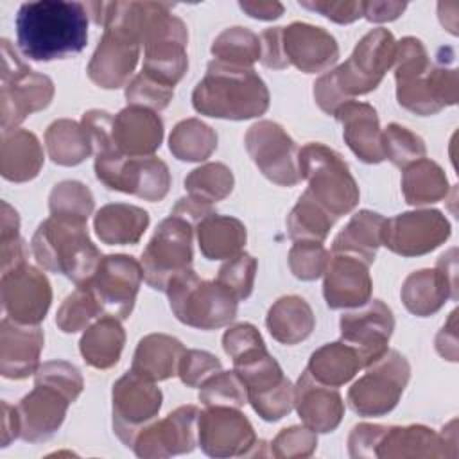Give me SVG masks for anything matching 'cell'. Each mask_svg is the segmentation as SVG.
<instances>
[{
  "label": "cell",
  "instance_id": "cell-6",
  "mask_svg": "<svg viewBox=\"0 0 459 459\" xmlns=\"http://www.w3.org/2000/svg\"><path fill=\"white\" fill-rule=\"evenodd\" d=\"M169 305L178 321L199 330H215L230 325L238 299L217 280H203L190 267L179 273L167 287Z\"/></svg>",
  "mask_w": 459,
  "mask_h": 459
},
{
  "label": "cell",
  "instance_id": "cell-64",
  "mask_svg": "<svg viewBox=\"0 0 459 459\" xmlns=\"http://www.w3.org/2000/svg\"><path fill=\"white\" fill-rule=\"evenodd\" d=\"M20 237V217L18 212L5 201H2V226L0 242H7Z\"/></svg>",
  "mask_w": 459,
  "mask_h": 459
},
{
  "label": "cell",
  "instance_id": "cell-15",
  "mask_svg": "<svg viewBox=\"0 0 459 459\" xmlns=\"http://www.w3.org/2000/svg\"><path fill=\"white\" fill-rule=\"evenodd\" d=\"M142 278L140 262L118 253L102 256L91 278L79 287H86L91 292L102 316L124 321L133 312Z\"/></svg>",
  "mask_w": 459,
  "mask_h": 459
},
{
  "label": "cell",
  "instance_id": "cell-14",
  "mask_svg": "<svg viewBox=\"0 0 459 459\" xmlns=\"http://www.w3.org/2000/svg\"><path fill=\"white\" fill-rule=\"evenodd\" d=\"M197 445L210 457H251L264 441L255 434L251 421L235 407L210 405L199 412Z\"/></svg>",
  "mask_w": 459,
  "mask_h": 459
},
{
  "label": "cell",
  "instance_id": "cell-5",
  "mask_svg": "<svg viewBox=\"0 0 459 459\" xmlns=\"http://www.w3.org/2000/svg\"><path fill=\"white\" fill-rule=\"evenodd\" d=\"M299 178L307 179V192L333 217L350 213L359 204V185L344 158L319 142H308L298 151Z\"/></svg>",
  "mask_w": 459,
  "mask_h": 459
},
{
  "label": "cell",
  "instance_id": "cell-53",
  "mask_svg": "<svg viewBox=\"0 0 459 459\" xmlns=\"http://www.w3.org/2000/svg\"><path fill=\"white\" fill-rule=\"evenodd\" d=\"M317 448V432L308 427L292 425L281 429L271 441V454L278 459L310 457Z\"/></svg>",
  "mask_w": 459,
  "mask_h": 459
},
{
  "label": "cell",
  "instance_id": "cell-28",
  "mask_svg": "<svg viewBox=\"0 0 459 459\" xmlns=\"http://www.w3.org/2000/svg\"><path fill=\"white\" fill-rule=\"evenodd\" d=\"M113 147L129 158L154 156L163 140V120L152 109L126 106L113 115Z\"/></svg>",
  "mask_w": 459,
  "mask_h": 459
},
{
  "label": "cell",
  "instance_id": "cell-25",
  "mask_svg": "<svg viewBox=\"0 0 459 459\" xmlns=\"http://www.w3.org/2000/svg\"><path fill=\"white\" fill-rule=\"evenodd\" d=\"M142 45L134 39L104 29V34L88 63V77L93 84L104 90L127 86L133 75Z\"/></svg>",
  "mask_w": 459,
  "mask_h": 459
},
{
  "label": "cell",
  "instance_id": "cell-23",
  "mask_svg": "<svg viewBox=\"0 0 459 459\" xmlns=\"http://www.w3.org/2000/svg\"><path fill=\"white\" fill-rule=\"evenodd\" d=\"M281 45L287 63L305 74L325 72L339 59L335 38L326 29L307 22L281 27Z\"/></svg>",
  "mask_w": 459,
  "mask_h": 459
},
{
  "label": "cell",
  "instance_id": "cell-9",
  "mask_svg": "<svg viewBox=\"0 0 459 459\" xmlns=\"http://www.w3.org/2000/svg\"><path fill=\"white\" fill-rule=\"evenodd\" d=\"M233 369L246 385L247 402L262 420L278 421L294 409V385L267 348L235 360Z\"/></svg>",
  "mask_w": 459,
  "mask_h": 459
},
{
  "label": "cell",
  "instance_id": "cell-30",
  "mask_svg": "<svg viewBox=\"0 0 459 459\" xmlns=\"http://www.w3.org/2000/svg\"><path fill=\"white\" fill-rule=\"evenodd\" d=\"M342 126V138L351 152L364 163L384 161L382 129L377 109L368 102L348 100L333 113Z\"/></svg>",
  "mask_w": 459,
  "mask_h": 459
},
{
  "label": "cell",
  "instance_id": "cell-63",
  "mask_svg": "<svg viewBox=\"0 0 459 459\" xmlns=\"http://www.w3.org/2000/svg\"><path fill=\"white\" fill-rule=\"evenodd\" d=\"M16 437H20L18 411L7 402H2V446H7Z\"/></svg>",
  "mask_w": 459,
  "mask_h": 459
},
{
  "label": "cell",
  "instance_id": "cell-32",
  "mask_svg": "<svg viewBox=\"0 0 459 459\" xmlns=\"http://www.w3.org/2000/svg\"><path fill=\"white\" fill-rule=\"evenodd\" d=\"M384 215L371 210H359L333 238L332 253L351 255L371 265L384 240Z\"/></svg>",
  "mask_w": 459,
  "mask_h": 459
},
{
  "label": "cell",
  "instance_id": "cell-61",
  "mask_svg": "<svg viewBox=\"0 0 459 459\" xmlns=\"http://www.w3.org/2000/svg\"><path fill=\"white\" fill-rule=\"evenodd\" d=\"M407 9L405 2H362V16L373 23L396 20Z\"/></svg>",
  "mask_w": 459,
  "mask_h": 459
},
{
  "label": "cell",
  "instance_id": "cell-11",
  "mask_svg": "<svg viewBox=\"0 0 459 459\" xmlns=\"http://www.w3.org/2000/svg\"><path fill=\"white\" fill-rule=\"evenodd\" d=\"M409 378V360L389 348L351 384L346 396L348 405L359 416H384L398 405Z\"/></svg>",
  "mask_w": 459,
  "mask_h": 459
},
{
  "label": "cell",
  "instance_id": "cell-49",
  "mask_svg": "<svg viewBox=\"0 0 459 459\" xmlns=\"http://www.w3.org/2000/svg\"><path fill=\"white\" fill-rule=\"evenodd\" d=\"M330 251L323 246V242L314 240H294L290 251H289V269L290 273L303 281L317 280L325 274L328 262H330Z\"/></svg>",
  "mask_w": 459,
  "mask_h": 459
},
{
  "label": "cell",
  "instance_id": "cell-44",
  "mask_svg": "<svg viewBox=\"0 0 459 459\" xmlns=\"http://www.w3.org/2000/svg\"><path fill=\"white\" fill-rule=\"evenodd\" d=\"M233 185V172L230 170V167L219 161L204 163L194 169L185 178V190L188 192V195L210 204L226 199L231 194Z\"/></svg>",
  "mask_w": 459,
  "mask_h": 459
},
{
  "label": "cell",
  "instance_id": "cell-20",
  "mask_svg": "<svg viewBox=\"0 0 459 459\" xmlns=\"http://www.w3.org/2000/svg\"><path fill=\"white\" fill-rule=\"evenodd\" d=\"M0 296L5 317L20 325H39L50 308L52 287L39 269L23 264L2 273Z\"/></svg>",
  "mask_w": 459,
  "mask_h": 459
},
{
  "label": "cell",
  "instance_id": "cell-40",
  "mask_svg": "<svg viewBox=\"0 0 459 459\" xmlns=\"http://www.w3.org/2000/svg\"><path fill=\"white\" fill-rule=\"evenodd\" d=\"M45 147L48 158L63 167H75L93 152L91 140L82 124L70 118L54 120L47 127Z\"/></svg>",
  "mask_w": 459,
  "mask_h": 459
},
{
  "label": "cell",
  "instance_id": "cell-39",
  "mask_svg": "<svg viewBox=\"0 0 459 459\" xmlns=\"http://www.w3.org/2000/svg\"><path fill=\"white\" fill-rule=\"evenodd\" d=\"M448 188L445 170L429 158H421L403 169L402 194L411 206L437 203L448 195Z\"/></svg>",
  "mask_w": 459,
  "mask_h": 459
},
{
  "label": "cell",
  "instance_id": "cell-59",
  "mask_svg": "<svg viewBox=\"0 0 459 459\" xmlns=\"http://www.w3.org/2000/svg\"><path fill=\"white\" fill-rule=\"evenodd\" d=\"M436 350L443 359H446L450 362H457V357H459V350H457V310L450 312L446 323L437 332Z\"/></svg>",
  "mask_w": 459,
  "mask_h": 459
},
{
  "label": "cell",
  "instance_id": "cell-7",
  "mask_svg": "<svg viewBox=\"0 0 459 459\" xmlns=\"http://www.w3.org/2000/svg\"><path fill=\"white\" fill-rule=\"evenodd\" d=\"M2 131L16 129L29 115L45 109L54 99V82L48 75L29 68L7 39H2Z\"/></svg>",
  "mask_w": 459,
  "mask_h": 459
},
{
  "label": "cell",
  "instance_id": "cell-56",
  "mask_svg": "<svg viewBox=\"0 0 459 459\" xmlns=\"http://www.w3.org/2000/svg\"><path fill=\"white\" fill-rule=\"evenodd\" d=\"M301 7L316 11L325 18L346 25L353 23L362 18V2L357 0H312V2H299Z\"/></svg>",
  "mask_w": 459,
  "mask_h": 459
},
{
  "label": "cell",
  "instance_id": "cell-12",
  "mask_svg": "<svg viewBox=\"0 0 459 459\" xmlns=\"http://www.w3.org/2000/svg\"><path fill=\"white\" fill-rule=\"evenodd\" d=\"M396 39L384 27L371 29L355 45L351 56L332 70L333 81L346 100L366 95L382 82L385 72L394 65Z\"/></svg>",
  "mask_w": 459,
  "mask_h": 459
},
{
  "label": "cell",
  "instance_id": "cell-38",
  "mask_svg": "<svg viewBox=\"0 0 459 459\" xmlns=\"http://www.w3.org/2000/svg\"><path fill=\"white\" fill-rule=\"evenodd\" d=\"M362 368L359 353L346 342L337 341L317 348L308 359L307 371L317 382L339 387L348 384Z\"/></svg>",
  "mask_w": 459,
  "mask_h": 459
},
{
  "label": "cell",
  "instance_id": "cell-62",
  "mask_svg": "<svg viewBox=\"0 0 459 459\" xmlns=\"http://www.w3.org/2000/svg\"><path fill=\"white\" fill-rule=\"evenodd\" d=\"M238 7L251 18L255 20H276L283 14V5L280 2H271V0H246L238 2Z\"/></svg>",
  "mask_w": 459,
  "mask_h": 459
},
{
  "label": "cell",
  "instance_id": "cell-17",
  "mask_svg": "<svg viewBox=\"0 0 459 459\" xmlns=\"http://www.w3.org/2000/svg\"><path fill=\"white\" fill-rule=\"evenodd\" d=\"M450 233V222L439 210H412L385 219L382 246L400 256H421L445 244Z\"/></svg>",
  "mask_w": 459,
  "mask_h": 459
},
{
  "label": "cell",
  "instance_id": "cell-8",
  "mask_svg": "<svg viewBox=\"0 0 459 459\" xmlns=\"http://www.w3.org/2000/svg\"><path fill=\"white\" fill-rule=\"evenodd\" d=\"M194 231L195 226L172 213L156 226L140 258L143 281L151 289L167 292L172 278L192 267Z\"/></svg>",
  "mask_w": 459,
  "mask_h": 459
},
{
  "label": "cell",
  "instance_id": "cell-47",
  "mask_svg": "<svg viewBox=\"0 0 459 459\" xmlns=\"http://www.w3.org/2000/svg\"><path fill=\"white\" fill-rule=\"evenodd\" d=\"M97 317H102L99 303L86 287H77L57 308L56 325L65 333H75L88 328Z\"/></svg>",
  "mask_w": 459,
  "mask_h": 459
},
{
  "label": "cell",
  "instance_id": "cell-10",
  "mask_svg": "<svg viewBox=\"0 0 459 459\" xmlns=\"http://www.w3.org/2000/svg\"><path fill=\"white\" fill-rule=\"evenodd\" d=\"M95 176L109 190L136 195L143 201H161L170 188V170L156 156L129 158L117 149L95 154Z\"/></svg>",
  "mask_w": 459,
  "mask_h": 459
},
{
  "label": "cell",
  "instance_id": "cell-1",
  "mask_svg": "<svg viewBox=\"0 0 459 459\" xmlns=\"http://www.w3.org/2000/svg\"><path fill=\"white\" fill-rule=\"evenodd\" d=\"M88 18L82 2H25L14 18L18 48L32 61H54L79 54L88 41Z\"/></svg>",
  "mask_w": 459,
  "mask_h": 459
},
{
  "label": "cell",
  "instance_id": "cell-24",
  "mask_svg": "<svg viewBox=\"0 0 459 459\" xmlns=\"http://www.w3.org/2000/svg\"><path fill=\"white\" fill-rule=\"evenodd\" d=\"M72 402L56 387L36 384L16 405L20 418V437L27 443H41L50 439L66 418Z\"/></svg>",
  "mask_w": 459,
  "mask_h": 459
},
{
  "label": "cell",
  "instance_id": "cell-48",
  "mask_svg": "<svg viewBox=\"0 0 459 459\" xmlns=\"http://www.w3.org/2000/svg\"><path fill=\"white\" fill-rule=\"evenodd\" d=\"M199 402L204 407L221 405L240 409L247 403V391L240 377L233 371H217L199 387Z\"/></svg>",
  "mask_w": 459,
  "mask_h": 459
},
{
  "label": "cell",
  "instance_id": "cell-16",
  "mask_svg": "<svg viewBox=\"0 0 459 459\" xmlns=\"http://www.w3.org/2000/svg\"><path fill=\"white\" fill-rule=\"evenodd\" d=\"M244 143L249 158L269 181L280 186L299 183V149L283 126L273 120H258L246 131Z\"/></svg>",
  "mask_w": 459,
  "mask_h": 459
},
{
  "label": "cell",
  "instance_id": "cell-60",
  "mask_svg": "<svg viewBox=\"0 0 459 459\" xmlns=\"http://www.w3.org/2000/svg\"><path fill=\"white\" fill-rule=\"evenodd\" d=\"M170 213L185 219L192 226H197L203 219H206L208 215L213 213V206L210 203H204L201 199L186 195V197H181V199L176 201Z\"/></svg>",
  "mask_w": 459,
  "mask_h": 459
},
{
  "label": "cell",
  "instance_id": "cell-4",
  "mask_svg": "<svg viewBox=\"0 0 459 459\" xmlns=\"http://www.w3.org/2000/svg\"><path fill=\"white\" fill-rule=\"evenodd\" d=\"M30 251L39 267L66 276L77 287L91 278L102 258L88 235L86 222L56 215L38 226Z\"/></svg>",
  "mask_w": 459,
  "mask_h": 459
},
{
  "label": "cell",
  "instance_id": "cell-51",
  "mask_svg": "<svg viewBox=\"0 0 459 459\" xmlns=\"http://www.w3.org/2000/svg\"><path fill=\"white\" fill-rule=\"evenodd\" d=\"M34 382L56 387L70 402H75L84 389L81 371L66 360H48L39 364L38 371L34 373Z\"/></svg>",
  "mask_w": 459,
  "mask_h": 459
},
{
  "label": "cell",
  "instance_id": "cell-19",
  "mask_svg": "<svg viewBox=\"0 0 459 459\" xmlns=\"http://www.w3.org/2000/svg\"><path fill=\"white\" fill-rule=\"evenodd\" d=\"M457 249L443 253L434 269H420L411 273L400 290L403 307L418 316L436 314L448 299H457Z\"/></svg>",
  "mask_w": 459,
  "mask_h": 459
},
{
  "label": "cell",
  "instance_id": "cell-46",
  "mask_svg": "<svg viewBox=\"0 0 459 459\" xmlns=\"http://www.w3.org/2000/svg\"><path fill=\"white\" fill-rule=\"evenodd\" d=\"M382 147L384 158L389 160L394 167L405 169L411 163L425 158L427 145L421 136L400 124H389L382 131Z\"/></svg>",
  "mask_w": 459,
  "mask_h": 459
},
{
  "label": "cell",
  "instance_id": "cell-37",
  "mask_svg": "<svg viewBox=\"0 0 459 459\" xmlns=\"http://www.w3.org/2000/svg\"><path fill=\"white\" fill-rule=\"evenodd\" d=\"M124 344L126 332L120 319L102 316L84 330L79 341V350L88 366L95 369H109L120 360Z\"/></svg>",
  "mask_w": 459,
  "mask_h": 459
},
{
  "label": "cell",
  "instance_id": "cell-43",
  "mask_svg": "<svg viewBox=\"0 0 459 459\" xmlns=\"http://www.w3.org/2000/svg\"><path fill=\"white\" fill-rule=\"evenodd\" d=\"M213 59L231 65L253 68L260 59V38L251 29L235 25L224 29L212 43Z\"/></svg>",
  "mask_w": 459,
  "mask_h": 459
},
{
  "label": "cell",
  "instance_id": "cell-35",
  "mask_svg": "<svg viewBox=\"0 0 459 459\" xmlns=\"http://www.w3.org/2000/svg\"><path fill=\"white\" fill-rule=\"evenodd\" d=\"M265 326L274 341L292 346L305 341L312 333L316 316L301 296L289 294L278 298L271 305L265 317Z\"/></svg>",
  "mask_w": 459,
  "mask_h": 459
},
{
  "label": "cell",
  "instance_id": "cell-42",
  "mask_svg": "<svg viewBox=\"0 0 459 459\" xmlns=\"http://www.w3.org/2000/svg\"><path fill=\"white\" fill-rule=\"evenodd\" d=\"M333 219L307 190L299 195L298 203L287 215V231L292 240H314L323 242L333 222Z\"/></svg>",
  "mask_w": 459,
  "mask_h": 459
},
{
  "label": "cell",
  "instance_id": "cell-21",
  "mask_svg": "<svg viewBox=\"0 0 459 459\" xmlns=\"http://www.w3.org/2000/svg\"><path fill=\"white\" fill-rule=\"evenodd\" d=\"M199 412L195 405H181L163 420L156 418L136 436L134 454L143 459H160L192 452L197 445Z\"/></svg>",
  "mask_w": 459,
  "mask_h": 459
},
{
  "label": "cell",
  "instance_id": "cell-31",
  "mask_svg": "<svg viewBox=\"0 0 459 459\" xmlns=\"http://www.w3.org/2000/svg\"><path fill=\"white\" fill-rule=\"evenodd\" d=\"M43 167V147L38 136L27 129L2 131L0 172L13 183L34 179Z\"/></svg>",
  "mask_w": 459,
  "mask_h": 459
},
{
  "label": "cell",
  "instance_id": "cell-27",
  "mask_svg": "<svg viewBox=\"0 0 459 459\" xmlns=\"http://www.w3.org/2000/svg\"><path fill=\"white\" fill-rule=\"evenodd\" d=\"M45 333L39 325H20L9 317L0 323V373L11 380H23L39 368Z\"/></svg>",
  "mask_w": 459,
  "mask_h": 459
},
{
  "label": "cell",
  "instance_id": "cell-50",
  "mask_svg": "<svg viewBox=\"0 0 459 459\" xmlns=\"http://www.w3.org/2000/svg\"><path fill=\"white\" fill-rule=\"evenodd\" d=\"M258 262L249 253H238L228 258L217 274V281L224 285L238 301L247 299L253 292Z\"/></svg>",
  "mask_w": 459,
  "mask_h": 459
},
{
  "label": "cell",
  "instance_id": "cell-36",
  "mask_svg": "<svg viewBox=\"0 0 459 459\" xmlns=\"http://www.w3.org/2000/svg\"><path fill=\"white\" fill-rule=\"evenodd\" d=\"M199 251L208 260H228L242 253L247 231L242 221L231 215L212 213L195 226Z\"/></svg>",
  "mask_w": 459,
  "mask_h": 459
},
{
  "label": "cell",
  "instance_id": "cell-22",
  "mask_svg": "<svg viewBox=\"0 0 459 459\" xmlns=\"http://www.w3.org/2000/svg\"><path fill=\"white\" fill-rule=\"evenodd\" d=\"M457 432L452 420L441 434L425 425L387 427L377 446V457H455Z\"/></svg>",
  "mask_w": 459,
  "mask_h": 459
},
{
  "label": "cell",
  "instance_id": "cell-55",
  "mask_svg": "<svg viewBox=\"0 0 459 459\" xmlns=\"http://www.w3.org/2000/svg\"><path fill=\"white\" fill-rule=\"evenodd\" d=\"M222 348L226 355L235 362L260 348H265V342L251 323H238L230 326L222 335Z\"/></svg>",
  "mask_w": 459,
  "mask_h": 459
},
{
  "label": "cell",
  "instance_id": "cell-41",
  "mask_svg": "<svg viewBox=\"0 0 459 459\" xmlns=\"http://www.w3.org/2000/svg\"><path fill=\"white\" fill-rule=\"evenodd\" d=\"M217 149V133L199 118L178 122L169 136V151L179 161H204Z\"/></svg>",
  "mask_w": 459,
  "mask_h": 459
},
{
  "label": "cell",
  "instance_id": "cell-57",
  "mask_svg": "<svg viewBox=\"0 0 459 459\" xmlns=\"http://www.w3.org/2000/svg\"><path fill=\"white\" fill-rule=\"evenodd\" d=\"M387 425L359 423L348 436V452L351 457H377V446L385 434Z\"/></svg>",
  "mask_w": 459,
  "mask_h": 459
},
{
  "label": "cell",
  "instance_id": "cell-58",
  "mask_svg": "<svg viewBox=\"0 0 459 459\" xmlns=\"http://www.w3.org/2000/svg\"><path fill=\"white\" fill-rule=\"evenodd\" d=\"M260 61L264 66L273 70H283L289 66L281 45V27H269L260 34Z\"/></svg>",
  "mask_w": 459,
  "mask_h": 459
},
{
  "label": "cell",
  "instance_id": "cell-26",
  "mask_svg": "<svg viewBox=\"0 0 459 459\" xmlns=\"http://www.w3.org/2000/svg\"><path fill=\"white\" fill-rule=\"evenodd\" d=\"M369 265L351 255H332L325 271L323 296L330 308H357L371 299Z\"/></svg>",
  "mask_w": 459,
  "mask_h": 459
},
{
  "label": "cell",
  "instance_id": "cell-52",
  "mask_svg": "<svg viewBox=\"0 0 459 459\" xmlns=\"http://www.w3.org/2000/svg\"><path fill=\"white\" fill-rule=\"evenodd\" d=\"M174 97V88L165 86L143 72L136 74L126 86L127 106H142L152 111L165 109Z\"/></svg>",
  "mask_w": 459,
  "mask_h": 459
},
{
  "label": "cell",
  "instance_id": "cell-13",
  "mask_svg": "<svg viewBox=\"0 0 459 459\" xmlns=\"http://www.w3.org/2000/svg\"><path fill=\"white\" fill-rule=\"evenodd\" d=\"M161 402L163 394L160 387L133 369L113 384L111 423L113 432L124 446L133 448L140 430L158 418Z\"/></svg>",
  "mask_w": 459,
  "mask_h": 459
},
{
  "label": "cell",
  "instance_id": "cell-3",
  "mask_svg": "<svg viewBox=\"0 0 459 459\" xmlns=\"http://www.w3.org/2000/svg\"><path fill=\"white\" fill-rule=\"evenodd\" d=\"M269 100V90L253 68L231 66L217 59L208 63L204 77L192 91V106L197 113L224 120L260 117L267 111Z\"/></svg>",
  "mask_w": 459,
  "mask_h": 459
},
{
  "label": "cell",
  "instance_id": "cell-18",
  "mask_svg": "<svg viewBox=\"0 0 459 459\" xmlns=\"http://www.w3.org/2000/svg\"><path fill=\"white\" fill-rule=\"evenodd\" d=\"M339 328L341 341L359 353L362 366L366 368L389 350L394 316L382 299H369L364 305L344 312Z\"/></svg>",
  "mask_w": 459,
  "mask_h": 459
},
{
  "label": "cell",
  "instance_id": "cell-34",
  "mask_svg": "<svg viewBox=\"0 0 459 459\" xmlns=\"http://www.w3.org/2000/svg\"><path fill=\"white\" fill-rule=\"evenodd\" d=\"M149 226V213L134 204L109 203L93 219V230L102 244L127 246L136 244Z\"/></svg>",
  "mask_w": 459,
  "mask_h": 459
},
{
  "label": "cell",
  "instance_id": "cell-54",
  "mask_svg": "<svg viewBox=\"0 0 459 459\" xmlns=\"http://www.w3.org/2000/svg\"><path fill=\"white\" fill-rule=\"evenodd\" d=\"M221 369L222 364L213 353L204 350H185L179 360L178 377L186 387H201L204 380Z\"/></svg>",
  "mask_w": 459,
  "mask_h": 459
},
{
  "label": "cell",
  "instance_id": "cell-33",
  "mask_svg": "<svg viewBox=\"0 0 459 459\" xmlns=\"http://www.w3.org/2000/svg\"><path fill=\"white\" fill-rule=\"evenodd\" d=\"M185 350L183 342L172 335L149 333L140 339L133 355L131 369L152 382L167 380L178 375Z\"/></svg>",
  "mask_w": 459,
  "mask_h": 459
},
{
  "label": "cell",
  "instance_id": "cell-29",
  "mask_svg": "<svg viewBox=\"0 0 459 459\" xmlns=\"http://www.w3.org/2000/svg\"><path fill=\"white\" fill-rule=\"evenodd\" d=\"M294 407L305 427L332 432L344 416V402L337 387L317 382L307 369L294 385Z\"/></svg>",
  "mask_w": 459,
  "mask_h": 459
},
{
  "label": "cell",
  "instance_id": "cell-2",
  "mask_svg": "<svg viewBox=\"0 0 459 459\" xmlns=\"http://www.w3.org/2000/svg\"><path fill=\"white\" fill-rule=\"evenodd\" d=\"M394 81L398 104L420 117L436 115L459 100L457 68L445 61L443 48L437 50V61L430 63L425 45L414 36L396 43Z\"/></svg>",
  "mask_w": 459,
  "mask_h": 459
},
{
  "label": "cell",
  "instance_id": "cell-45",
  "mask_svg": "<svg viewBox=\"0 0 459 459\" xmlns=\"http://www.w3.org/2000/svg\"><path fill=\"white\" fill-rule=\"evenodd\" d=\"M95 206V199L91 190L75 179H65L50 190L48 195V210L50 215L66 217L86 222Z\"/></svg>",
  "mask_w": 459,
  "mask_h": 459
}]
</instances>
